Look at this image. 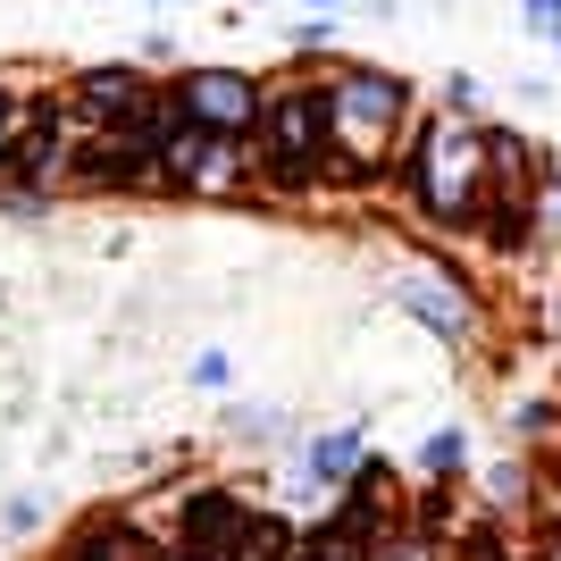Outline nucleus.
<instances>
[{
    "label": "nucleus",
    "instance_id": "4468645a",
    "mask_svg": "<svg viewBox=\"0 0 561 561\" xmlns=\"http://www.w3.org/2000/svg\"><path fill=\"white\" fill-rule=\"evenodd\" d=\"M335 43V18H328V9H319V18H302V25H294V50H328Z\"/></svg>",
    "mask_w": 561,
    "mask_h": 561
},
{
    "label": "nucleus",
    "instance_id": "f8f14e48",
    "mask_svg": "<svg viewBox=\"0 0 561 561\" xmlns=\"http://www.w3.org/2000/svg\"><path fill=\"white\" fill-rule=\"evenodd\" d=\"M25 135H34V110H18V101L0 93V160H18V151H25Z\"/></svg>",
    "mask_w": 561,
    "mask_h": 561
},
{
    "label": "nucleus",
    "instance_id": "6e6552de",
    "mask_svg": "<svg viewBox=\"0 0 561 561\" xmlns=\"http://www.w3.org/2000/svg\"><path fill=\"white\" fill-rule=\"evenodd\" d=\"M76 110H84V126H126V117L151 110V93H142L135 68H84V84H76Z\"/></svg>",
    "mask_w": 561,
    "mask_h": 561
},
{
    "label": "nucleus",
    "instance_id": "20e7f679",
    "mask_svg": "<svg viewBox=\"0 0 561 561\" xmlns=\"http://www.w3.org/2000/svg\"><path fill=\"white\" fill-rule=\"evenodd\" d=\"M176 537L193 545V553H252L260 545V519L234 503V494H218V486H202V494H185V512H176Z\"/></svg>",
    "mask_w": 561,
    "mask_h": 561
},
{
    "label": "nucleus",
    "instance_id": "39448f33",
    "mask_svg": "<svg viewBox=\"0 0 561 561\" xmlns=\"http://www.w3.org/2000/svg\"><path fill=\"white\" fill-rule=\"evenodd\" d=\"M176 101H185L202 126H218V135H252V126H260V93H252V76H243V68H193Z\"/></svg>",
    "mask_w": 561,
    "mask_h": 561
},
{
    "label": "nucleus",
    "instance_id": "dca6fc26",
    "mask_svg": "<svg viewBox=\"0 0 561 561\" xmlns=\"http://www.w3.org/2000/svg\"><path fill=\"white\" fill-rule=\"evenodd\" d=\"M519 18H528V34H545V43H553V25H561V0H519Z\"/></svg>",
    "mask_w": 561,
    "mask_h": 561
},
{
    "label": "nucleus",
    "instance_id": "9b49d317",
    "mask_svg": "<svg viewBox=\"0 0 561 561\" xmlns=\"http://www.w3.org/2000/svg\"><path fill=\"white\" fill-rule=\"evenodd\" d=\"M553 420H561V411H553V402H545V394L512 402V436H519V445H545V436H553Z\"/></svg>",
    "mask_w": 561,
    "mask_h": 561
},
{
    "label": "nucleus",
    "instance_id": "1a4fd4ad",
    "mask_svg": "<svg viewBox=\"0 0 561 561\" xmlns=\"http://www.w3.org/2000/svg\"><path fill=\"white\" fill-rule=\"evenodd\" d=\"M461 469H469V436H461V427H436V436L420 445V478H427V486H453Z\"/></svg>",
    "mask_w": 561,
    "mask_h": 561
},
{
    "label": "nucleus",
    "instance_id": "2eb2a0df",
    "mask_svg": "<svg viewBox=\"0 0 561 561\" xmlns=\"http://www.w3.org/2000/svg\"><path fill=\"white\" fill-rule=\"evenodd\" d=\"M227 377H234L227 352H193V386H227Z\"/></svg>",
    "mask_w": 561,
    "mask_h": 561
},
{
    "label": "nucleus",
    "instance_id": "a211bd4d",
    "mask_svg": "<svg viewBox=\"0 0 561 561\" xmlns=\"http://www.w3.org/2000/svg\"><path fill=\"white\" fill-rule=\"evenodd\" d=\"M285 561H335V553H319V545L302 537V545H294V553H285Z\"/></svg>",
    "mask_w": 561,
    "mask_h": 561
},
{
    "label": "nucleus",
    "instance_id": "6ab92c4d",
    "mask_svg": "<svg viewBox=\"0 0 561 561\" xmlns=\"http://www.w3.org/2000/svg\"><path fill=\"white\" fill-rule=\"evenodd\" d=\"M310 9H344V0H310Z\"/></svg>",
    "mask_w": 561,
    "mask_h": 561
},
{
    "label": "nucleus",
    "instance_id": "9d476101",
    "mask_svg": "<svg viewBox=\"0 0 561 561\" xmlns=\"http://www.w3.org/2000/svg\"><path fill=\"white\" fill-rule=\"evenodd\" d=\"M528 494H537L528 461H494V469H486V503H503V512H512V503H528Z\"/></svg>",
    "mask_w": 561,
    "mask_h": 561
},
{
    "label": "nucleus",
    "instance_id": "f3484780",
    "mask_svg": "<svg viewBox=\"0 0 561 561\" xmlns=\"http://www.w3.org/2000/svg\"><path fill=\"white\" fill-rule=\"evenodd\" d=\"M528 561H561V519H553V528L537 537V553H528Z\"/></svg>",
    "mask_w": 561,
    "mask_h": 561
},
{
    "label": "nucleus",
    "instance_id": "ddd939ff",
    "mask_svg": "<svg viewBox=\"0 0 561 561\" xmlns=\"http://www.w3.org/2000/svg\"><path fill=\"white\" fill-rule=\"evenodd\" d=\"M227 420H234V436H260V445H277V436H285L277 411H227Z\"/></svg>",
    "mask_w": 561,
    "mask_h": 561
},
{
    "label": "nucleus",
    "instance_id": "aec40b11",
    "mask_svg": "<svg viewBox=\"0 0 561 561\" xmlns=\"http://www.w3.org/2000/svg\"><path fill=\"white\" fill-rule=\"evenodd\" d=\"M151 9H176V0H151Z\"/></svg>",
    "mask_w": 561,
    "mask_h": 561
},
{
    "label": "nucleus",
    "instance_id": "0eeeda50",
    "mask_svg": "<svg viewBox=\"0 0 561 561\" xmlns=\"http://www.w3.org/2000/svg\"><path fill=\"white\" fill-rule=\"evenodd\" d=\"M360 461H369L360 427H328V436H310V445H302V469H294V486H302V494H344Z\"/></svg>",
    "mask_w": 561,
    "mask_h": 561
},
{
    "label": "nucleus",
    "instance_id": "f257e3e1",
    "mask_svg": "<svg viewBox=\"0 0 561 561\" xmlns=\"http://www.w3.org/2000/svg\"><path fill=\"white\" fill-rule=\"evenodd\" d=\"M402 176H411V202H420L436 227L486 218V202H494V126H469L461 110L411 126V142H402Z\"/></svg>",
    "mask_w": 561,
    "mask_h": 561
},
{
    "label": "nucleus",
    "instance_id": "f03ea898",
    "mask_svg": "<svg viewBox=\"0 0 561 561\" xmlns=\"http://www.w3.org/2000/svg\"><path fill=\"white\" fill-rule=\"evenodd\" d=\"M394 142H411V93L386 68H344L328 76V151L344 168H386Z\"/></svg>",
    "mask_w": 561,
    "mask_h": 561
},
{
    "label": "nucleus",
    "instance_id": "423d86ee",
    "mask_svg": "<svg viewBox=\"0 0 561 561\" xmlns=\"http://www.w3.org/2000/svg\"><path fill=\"white\" fill-rule=\"evenodd\" d=\"M386 302L411 310V319H420L427 335H445V344H461V335H469V302L436 277V268H402V277L386 285Z\"/></svg>",
    "mask_w": 561,
    "mask_h": 561
},
{
    "label": "nucleus",
    "instance_id": "7ed1b4c3",
    "mask_svg": "<svg viewBox=\"0 0 561 561\" xmlns=\"http://www.w3.org/2000/svg\"><path fill=\"white\" fill-rule=\"evenodd\" d=\"M252 151H260V176L285 193L319 185V168H328V93H310V84H285V93L260 101V126H252Z\"/></svg>",
    "mask_w": 561,
    "mask_h": 561
}]
</instances>
